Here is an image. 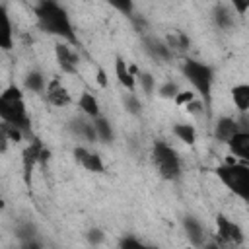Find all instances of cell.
<instances>
[{"instance_id": "obj_17", "label": "cell", "mask_w": 249, "mask_h": 249, "mask_svg": "<svg viewBox=\"0 0 249 249\" xmlns=\"http://www.w3.org/2000/svg\"><path fill=\"white\" fill-rule=\"evenodd\" d=\"M237 130H241L239 128V123H237V119H233V117H220L218 121H216V124H214V136H216V140H220V142H228Z\"/></svg>"}, {"instance_id": "obj_11", "label": "cell", "mask_w": 249, "mask_h": 249, "mask_svg": "<svg viewBox=\"0 0 249 249\" xmlns=\"http://www.w3.org/2000/svg\"><path fill=\"white\" fill-rule=\"evenodd\" d=\"M14 49V25L10 12L4 4H0V51Z\"/></svg>"}, {"instance_id": "obj_8", "label": "cell", "mask_w": 249, "mask_h": 249, "mask_svg": "<svg viewBox=\"0 0 249 249\" xmlns=\"http://www.w3.org/2000/svg\"><path fill=\"white\" fill-rule=\"evenodd\" d=\"M43 93H45L47 103L53 105V107H68V105L72 103V95H70V91L62 86L60 78H51V80L47 82V88H45Z\"/></svg>"}, {"instance_id": "obj_35", "label": "cell", "mask_w": 249, "mask_h": 249, "mask_svg": "<svg viewBox=\"0 0 249 249\" xmlns=\"http://www.w3.org/2000/svg\"><path fill=\"white\" fill-rule=\"evenodd\" d=\"M97 84H99L101 88L107 86V74L103 72V68H97Z\"/></svg>"}, {"instance_id": "obj_23", "label": "cell", "mask_w": 249, "mask_h": 249, "mask_svg": "<svg viewBox=\"0 0 249 249\" xmlns=\"http://www.w3.org/2000/svg\"><path fill=\"white\" fill-rule=\"evenodd\" d=\"M231 99L233 105L237 107V111L243 115L249 109V84H237L231 89Z\"/></svg>"}, {"instance_id": "obj_25", "label": "cell", "mask_w": 249, "mask_h": 249, "mask_svg": "<svg viewBox=\"0 0 249 249\" xmlns=\"http://www.w3.org/2000/svg\"><path fill=\"white\" fill-rule=\"evenodd\" d=\"M123 105H124L126 113H130V115H140V113H142V109H144V105H142L140 97H138L134 91H128V93L123 97Z\"/></svg>"}, {"instance_id": "obj_18", "label": "cell", "mask_w": 249, "mask_h": 249, "mask_svg": "<svg viewBox=\"0 0 249 249\" xmlns=\"http://www.w3.org/2000/svg\"><path fill=\"white\" fill-rule=\"evenodd\" d=\"M78 109L88 119H95V117L101 115V105H99L97 97L91 91H82L80 93V97H78Z\"/></svg>"}, {"instance_id": "obj_21", "label": "cell", "mask_w": 249, "mask_h": 249, "mask_svg": "<svg viewBox=\"0 0 249 249\" xmlns=\"http://www.w3.org/2000/svg\"><path fill=\"white\" fill-rule=\"evenodd\" d=\"M47 82L49 80L45 78V74L41 70H31L23 78V88L27 91H33V93H43L45 88H47Z\"/></svg>"}, {"instance_id": "obj_7", "label": "cell", "mask_w": 249, "mask_h": 249, "mask_svg": "<svg viewBox=\"0 0 249 249\" xmlns=\"http://www.w3.org/2000/svg\"><path fill=\"white\" fill-rule=\"evenodd\" d=\"M54 58H56V64L62 70V74L76 76L80 72V56L72 49V45H68L64 41L58 43V45H54Z\"/></svg>"}, {"instance_id": "obj_12", "label": "cell", "mask_w": 249, "mask_h": 249, "mask_svg": "<svg viewBox=\"0 0 249 249\" xmlns=\"http://www.w3.org/2000/svg\"><path fill=\"white\" fill-rule=\"evenodd\" d=\"M68 128L82 140L93 144L97 142V134H95V128H93V121L88 119V117H74L70 123H68Z\"/></svg>"}, {"instance_id": "obj_31", "label": "cell", "mask_w": 249, "mask_h": 249, "mask_svg": "<svg viewBox=\"0 0 249 249\" xmlns=\"http://www.w3.org/2000/svg\"><path fill=\"white\" fill-rule=\"evenodd\" d=\"M185 111L189 113V115H195V117H198V115H202V111H204V103L200 101V99H191L187 105H185Z\"/></svg>"}, {"instance_id": "obj_13", "label": "cell", "mask_w": 249, "mask_h": 249, "mask_svg": "<svg viewBox=\"0 0 249 249\" xmlns=\"http://www.w3.org/2000/svg\"><path fill=\"white\" fill-rule=\"evenodd\" d=\"M43 144L39 140H33L25 150H23V156H21V161H23V177H25V183H29V177H31V171L33 167L39 163L41 160V154H43Z\"/></svg>"}, {"instance_id": "obj_24", "label": "cell", "mask_w": 249, "mask_h": 249, "mask_svg": "<svg viewBox=\"0 0 249 249\" xmlns=\"http://www.w3.org/2000/svg\"><path fill=\"white\" fill-rule=\"evenodd\" d=\"M136 86H140V89L146 93V95H152L156 91V78L150 74V72H138L136 74Z\"/></svg>"}, {"instance_id": "obj_34", "label": "cell", "mask_w": 249, "mask_h": 249, "mask_svg": "<svg viewBox=\"0 0 249 249\" xmlns=\"http://www.w3.org/2000/svg\"><path fill=\"white\" fill-rule=\"evenodd\" d=\"M8 146H10V138H8V134H6L4 123L0 121V154H6V152H8Z\"/></svg>"}, {"instance_id": "obj_29", "label": "cell", "mask_w": 249, "mask_h": 249, "mask_svg": "<svg viewBox=\"0 0 249 249\" xmlns=\"http://www.w3.org/2000/svg\"><path fill=\"white\" fill-rule=\"evenodd\" d=\"M86 239H88L89 245H99V243H103L105 233H103V230H99V228H89V230L86 231Z\"/></svg>"}, {"instance_id": "obj_2", "label": "cell", "mask_w": 249, "mask_h": 249, "mask_svg": "<svg viewBox=\"0 0 249 249\" xmlns=\"http://www.w3.org/2000/svg\"><path fill=\"white\" fill-rule=\"evenodd\" d=\"M0 121L21 128L25 134H31V119L21 88L12 84L0 91Z\"/></svg>"}, {"instance_id": "obj_26", "label": "cell", "mask_w": 249, "mask_h": 249, "mask_svg": "<svg viewBox=\"0 0 249 249\" xmlns=\"http://www.w3.org/2000/svg\"><path fill=\"white\" fill-rule=\"evenodd\" d=\"M113 10H117L119 14H123V16H132V12H134V0H105Z\"/></svg>"}, {"instance_id": "obj_10", "label": "cell", "mask_w": 249, "mask_h": 249, "mask_svg": "<svg viewBox=\"0 0 249 249\" xmlns=\"http://www.w3.org/2000/svg\"><path fill=\"white\" fill-rule=\"evenodd\" d=\"M183 230H185V235L193 247H202L206 243V228L198 218L185 216L183 218Z\"/></svg>"}, {"instance_id": "obj_4", "label": "cell", "mask_w": 249, "mask_h": 249, "mask_svg": "<svg viewBox=\"0 0 249 249\" xmlns=\"http://www.w3.org/2000/svg\"><path fill=\"white\" fill-rule=\"evenodd\" d=\"M152 161L156 171L160 173L161 179L165 181H177L181 177V158L177 152L165 142V140H156L152 146Z\"/></svg>"}, {"instance_id": "obj_16", "label": "cell", "mask_w": 249, "mask_h": 249, "mask_svg": "<svg viewBox=\"0 0 249 249\" xmlns=\"http://www.w3.org/2000/svg\"><path fill=\"white\" fill-rule=\"evenodd\" d=\"M226 144L235 158H239L241 161L249 160V132L247 130H237Z\"/></svg>"}, {"instance_id": "obj_5", "label": "cell", "mask_w": 249, "mask_h": 249, "mask_svg": "<svg viewBox=\"0 0 249 249\" xmlns=\"http://www.w3.org/2000/svg\"><path fill=\"white\" fill-rule=\"evenodd\" d=\"M185 78L189 80V84L195 88V91L208 103L210 101V93H212V84H214V72L208 64L196 60V58H187L181 66Z\"/></svg>"}, {"instance_id": "obj_14", "label": "cell", "mask_w": 249, "mask_h": 249, "mask_svg": "<svg viewBox=\"0 0 249 249\" xmlns=\"http://www.w3.org/2000/svg\"><path fill=\"white\" fill-rule=\"evenodd\" d=\"M144 49L152 58L161 60V62H167L173 56V51L169 49V45L158 37H144Z\"/></svg>"}, {"instance_id": "obj_6", "label": "cell", "mask_w": 249, "mask_h": 249, "mask_svg": "<svg viewBox=\"0 0 249 249\" xmlns=\"http://www.w3.org/2000/svg\"><path fill=\"white\" fill-rule=\"evenodd\" d=\"M216 233H218V245H241L243 243V230L237 222L230 220L224 214L216 216Z\"/></svg>"}, {"instance_id": "obj_15", "label": "cell", "mask_w": 249, "mask_h": 249, "mask_svg": "<svg viewBox=\"0 0 249 249\" xmlns=\"http://www.w3.org/2000/svg\"><path fill=\"white\" fill-rule=\"evenodd\" d=\"M115 78L117 82L126 89V91H134L136 89V78L128 68V62L123 56H115Z\"/></svg>"}, {"instance_id": "obj_32", "label": "cell", "mask_w": 249, "mask_h": 249, "mask_svg": "<svg viewBox=\"0 0 249 249\" xmlns=\"http://www.w3.org/2000/svg\"><path fill=\"white\" fill-rule=\"evenodd\" d=\"M231 4V10L239 16V18H245L247 10H249V0H230Z\"/></svg>"}, {"instance_id": "obj_3", "label": "cell", "mask_w": 249, "mask_h": 249, "mask_svg": "<svg viewBox=\"0 0 249 249\" xmlns=\"http://www.w3.org/2000/svg\"><path fill=\"white\" fill-rule=\"evenodd\" d=\"M218 179L241 200H249V165L247 161H237L235 158H228L222 165L216 167Z\"/></svg>"}, {"instance_id": "obj_28", "label": "cell", "mask_w": 249, "mask_h": 249, "mask_svg": "<svg viewBox=\"0 0 249 249\" xmlns=\"http://www.w3.org/2000/svg\"><path fill=\"white\" fill-rule=\"evenodd\" d=\"M18 235L21 237V241H27V239H33L37 235V228L31 224V222H23L18 226Z\"/></svg>"}, {"instance_id": "obj_33", "label": "cell", "mask_w": 249, "mask_h": 249, "mask_svg": "<svg viewBox=\"0 0 249 249\" xmlns=\"http://www.w3.org/2000/svg\"><path fill=\"white\" fill-rule=\"evenodd\" d=\"M196 97V93L195 91H179L175 97H173V101H175V105H179V107H185L191 99H195Z\"/></svg>"}, {"instance_id": "obj_19", "label": "cell", "mask_w": 249, "mask_h": 249, "mask_svg": "<svg viewBox=\"0 0 249 249\" xmlns=\"http://www.w3.org/2000/svg\"><path fill=\"white\" fill-rule=\"evenodd\" d=\"M91 121H93V128H95V134H97V142L113 144V140H115V128L109 123V119H105L103 115H99V117H95Z\"/></svg>"}, {"instance_id": "obj_30", "label": "cell", "mask_w": 249, "mask_h": 249, "mask_svg": "<svg viewBox=\"0 0 249 249\" xmlns=\"http://www.w3.org/2000/svg\"><path fill=\"white\" fill-rule=\"evenodd\" d=\"M119 247H123V249H138V247H144V243L134 235H124V237H121Z\"/></svg>"}, {"instance_id": "obj_27", "label": "cell", "mask_w": 249, "mask_h": 249, "mask_svg": "<svg viewBox=\"0 0 249 249\" xmlns=\"http://www.w3.org/2000/svg\"><path fill=\"white\" fill-rule=\"evenodd\" d=\"M179 91H181V89H179V86H177L175 82H163V84L158 88V95H160L161 99H173Z\"/></svg>"}, {"instance_id": "obj_9", "label": "cell", "mask_w": 249, "mask_h": 249, "mask_svg": "<svg viewBox=\"0 0 249 249\" xmlns=\"http://www.w3.org/2000/svg\"><path fill=\"white\" fill-rule=\"evenodd\" d=\"M72 154H74V160L78 161V165H82L86 171H89V173H103L105 171V163L97 152H91L86 146H76L72 150Z\"/></svg>"}, {"instance_id": "obj_22", "label": "cell", "mask_w": 249, "mask_h": 249, "mask_svg": "<svg viewBox=\"0 0 249 249\" xmlns=\"http://www.w3.org/2000/svg\"><path fill=\"white\" fill-rule=\"evenodd\" d=\"M171 132H173V136L177 140H181L187 146H193L196 142V128L191 123H175Z\"/></svg>"}, {"instance_id": "obj_20", "label": "cell", "mask_w": 249, "mask_h": 249, "mask_svg": "<svg viewBox=\"0 0 249 249\" xmlns=\"http://www.w3.org/2000/svg\"><path fill=\"white\" fill-rule=\"evenodd\" d=\"M212 18H214V23L220 27V29H230L233 27L235 23V16H233V10L230 6H224V4H218L212 12Z\"/></svg>"}, {"instance_id": "obj_1", "label": "cell", "mask_w": 249, "mask_h": 249, "mask_svg": "<svg viewBox=\"0 0 249 249\" xmlns=\"http://www.w3.org/2000/svg\"><path fill=\"white\" fill-rule=\"evenodd\" d=\"M35 18H37L39 27L45 33L60 37L62 41H66L70 45H74L78 41L66 8H62L56 0H39L35 6Z\"/></svg>"}]
</instances>
